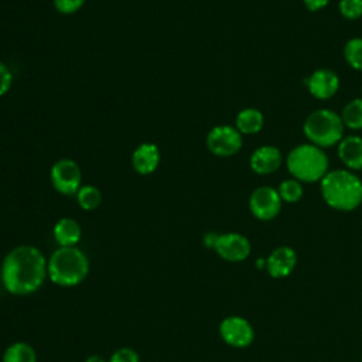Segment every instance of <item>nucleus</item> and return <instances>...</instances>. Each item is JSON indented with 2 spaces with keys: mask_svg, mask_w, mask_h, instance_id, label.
<instances>
[{
  "mask_svg": "<svg viewBox=\"0 0 362 362\" xmlns=\"http://www.w3.org/2000/svg\"><path fill=\"white\" fill-rule=\"evenodd\" d=\"M44 255L31 245H20L11 249L3 259L0 277L4 288L16 296L37 291L48 276Z\"/></svg>",
  "mask_w": 362,
  "mask_h": 362,
  "instance_id": "1",
  "label": "nucleus"
},
{
  "mask_svg": "<svg viewBox=\"0 0 362 362\" xmlns=\"http://www.w3.org/2000/svg\"><path fill=\"white\" fill-rule=\"evenodd\" d=\"M320 184L322 199L337 211H354L362 204V180L348 168L328 171Z\"/></svg>",
  "mask_w": 362,
  "mask_h": 362,
  "instance_id": "2",
  "label": "nucleus"
},
{
  "mask_svg": "<svg viewBox=\"0 0 362 362\" xmlns=\"http://www.w3.org/2000/svg\"><path fill=\"white\" fill-rule=\"evenodd\" d=\"M48 277L61 287H74L88 276L89 260L76 246H59L47 263Z\"/></svg>",
  "mask_w": 362,
  "mask_h": 362,
  "instance_id": "3",
  "label": "nucleus"
},
{
  "mask_svg": "<svg viewBox=\"0 0 362 362\" xmlns=\"http://www.w3.org/2000/svg\"><path fill=\"white\" fill-rule=\"evenodd\" d=\"M286 165L293 178L300 182H317L328 173L329 160L325 151L311 143L298 144L286 157Z\"/></svg>",
  "mask_w": 362,
  "mask_h": 362,
  "instance_id": "4",
  "label": "nucleus"
},
{
  "mask_svg": "<svg viewBox=\"0 0 362 362\" xmlns=\"http://www.w3.org/2000/svg\"><path fill=\"white\" fill-rule=\"evenodd\" d=\"M344 129L341 116L331 109L314 110L303 124V132L308 141L321 148L338 144L344 137Z\"/></svg>",
  "mask_w": 362,
  "mask_h": 362,
  "instance_id": "5",
  "label": "nucleus"
},
{
  "mask_svg": "<svg viewBox=\"0 0 362 362\" xmlns=\"http://www.w3.org/2000/svg\"><path fill=\"white\" fill-rule=\"evenodd\" d=\"M242 143L240 132L228 124L215 126L206 134V147L218 157L235 156L242 148Z\"/></svg>",
  "mask_w": 362,
  "mask_h": 362,
  "instance_id": "6",
  "label": "nucleus"
},
{
  "mask_svg": "<svg viewBox=\"0 0 362 362\" xmlns=\"http://www.w3.org/2000/svg\"><path fill=\"white\" fill-rule=\"evenodd\" d=\"M51 182L52 187L64 195L76 194L82 187V174L79 165L69 158L58 160L51 168Z\"/></svg>",
  "mask_w": 362,
  "mask_h": 362,
  "instance_id": "7",
  "label": "nucleus"
},
{
  "mask_svg": "<svg viewBox=\"0 0 362 362\" xmlns=\"http://www.w3.org/2000/svg\"><path fill=\"white\" fill-rule=\"evenodd\" d=\"M281 198L277 189L263 185L256 188L249 198V209L252 215L260 221H270L276 218L281 209Z\"/></svg>",
  "mask_w": 362,
  "mask_h": 362,
  "instance_id": "8",
  "label": "nucleus"
},
{
  "mask_svg": "<svg viewBox=\"0 0 362 362\" xmlns=\"http://www.w3.org/2000/svg\"><path fill=\"white\" fill-rule=\"evenodd\" d=\"M221 338L233 348H245L255 339V331L252 324L239 315H230L222 320L219 324Z\"/></svg>",
  "mask_w": 362,
  "mask_h": 362,
  "instance_id": "9",
  "label": "nucleus"
},
{
  "mask_svg": "<svg viewBox=\"0 0 362 362\" xmlns=\"http://www.w3.org/2000/svg\"><path fill=\"white\" fill-rule=\"evenodd\" d=\"M214 250L228 262H242L245 260L252 250L249 239L236 232L219 233Z\"/></svg>",
  "mask_w": 362,
  "mask_h": 362,
  "instance_id": "10",
  "label": "nucleus"
},
{
  "mask_svg": "<svg viewBox=\"0 0 362 362\" xmlns=\"http://www.w3.org/2000/svg\"><path fill=\"white\" fill-rule=\"evenodd\" d=\"M305 86L308 92L320 100L331 99L339 89V78L338 75L328 68L315 69L305 81Z\"/></svg>",
  "mask_w": 362,
  "mask_h": 362,
  "instance_id": "11",
  "label": "nucleus"
},
{
  "mask_svg": "<svg viewBox=\"0 0 362 362\" xmlns=\"http://www.w3.org/2000/svg\"><path fill=\"white\" fill-rule=\"evenodd\" d=\"M297 264V253L290 246L276 247L266 259V270L274 279L287 277Z\"/></svg>",
  "mask_w": 362,
  "mask_h": 362,
  "instance_id": "12",
  "label": "nucleus"
},
{
  "mask_svg": "<svg viewBox=\"0 0 362 362\" xmlns=\"http://www.w3.org/2000/svg\"><path fill=\"white\" fill-rule=\"evenodd\" d=\"M281 163H283L281 151L274 146H260L252 153L249 158L250 168L260 175L274 173L276 170L280 168Z\"/></svg>",
  "mask_w": 362,
  "mask_h": 362,
  "instance_id": "13",
  "label": "nucleus"
},
{
  "mask_svg": "<svg viewBox=\"0 0 362 362\" xmlns=\"http://www.w3.org/2000/svg\"><path fill=\"white\" fill-rule=\"evenodd\" d=\"M160 164V150L154 143L140 144L132 156V165L141 175L151 174Z\"/></svg>",
  "mask_w": 362,
  "mask_h": 362,
  "instance_id": "14",
  "label": "nucleus"
},
{
  "mask_svg": "<svg viewBox=\"0 0 362 362\" xmlns=\"http://www.w3.org/2000/svg\"><path fill=\"white\" fill-rule=\"evenodd\" d=\"M338 157L348 170H362V137L351 134L338 143Z\"/></svg>",
  "mask_w": 362,
  "mask_h": 362,
  "instance_id": "15",
  "label": "nucleus"
},
{
  "mask_svg": "<svg viewBox=\"0 0 362 362\" xmlns=\"http://www.w3.org/2000/svg\"><path fill=\"white\" fill-rule=\"evenodd\" d=\"M81 233L79 223L72 218H61L54 226V238L59 246H75Z\"/></svg>",
  "mask_w": 362,
  "mask_h": 362,
  "instance_id": "16",
  "label": "nucleus"
},
{
  "mask_svg": "<svg viewBox=\"0 0 362 362\" xmlns=\"http://www.w3.org/2000/svg\"><path fill=\"white\" fill-rule=\"evenodd\" d=\"M235 123V127L240 132V134H256L263 129L264 116L255 107H246L236 115Z\"/></svg>",
  "mask_w": 362,
  "mask_h": 362,
  "instance_id": "17",
  "label": "nucleus"
},
{
  "mask_svg": "<svg viewBox=\"0 0 362 362\" xmlns=\"http://www.w3.org/2000/svg\"><path fill=\"white\" fill-rule=\"evenodd\" d=\"M1 362H37V354L30 344L18 341L6 348Z\"/></svg>",
  "mask_w": 362,
  "mask_h": 362,
  "instance_id": "18",
  "label": "nucleus"
},
{
  "mask_svg": "<svg viewBox=\"0 0 362 362\" xmlns=\"http://www.w3.org/2000/svg\"><path fill=\"white\" fill-rule=\"evenodd\" d=\"M344 126L352 130L362 129V98L352 99L348 102L341 113Z\"/></svg>",
  "mask_w": 362,
  "mask_h": 362,
  "instance_id": "19",
  "label": "nucleus"
},
{
  "mask_svg": "<svg viewBox=\"0 0 362 362\" xmlns=\"http://www.w3.org/2000/svg\"><path fill=\"white\" fill-rule=\"evenodd\" d=\"M344 58L349 66L362 71V37H354L345 42Z\"/></svg>",
  "mask_w": 362,
  "mask_h": 362,
  "instance_id": "20",
  "label": "nucleus"
},
{
  "mask_svg": "<svg viewBox=\"0 0 362 362\" xmlns=\"http://www.w3.org/2000/svg\"><path fill=\"white\" fill-rule=\"evenodd\" d=\"M277 192H279L283 202L294 204V202L301 199V197L304 194V189H303V185L298 180L287 178V180L280 182V185L277 188Z\"/></svg>",
  "mask_w": 362,
  "mask_h": 362,
  "instance_id": "21",
  "label": "nucleus"
},
{
  "mask_svg": "<svg viewBox=\"0 0 362 362\" xmlns=\"http://www.w3.org/2000/svg\"><path fill=\"white\" fill-rule=\"evenodd\" d=\"M76 199H78V204L82 209L92 211V209H96L100 205L102 195H100V191L96 187L82 185L79 188V191L76 192Z\"/></svg>",
  "mask_w": 362,
  "mask_h": 362,
  "instance_id": "22",
  "label": "nucleus"
},
{
  "mask_svg": "<svg viewBox=\"0 0 362 362\" xmlns=\"http://www.w3.org/2000/svg\"><path fill=\"white\" fill-rule=\"evenodd\" d=\"M338 8L346 20H358L362 17V0H339Z\"/></svg>",
  "mask_w": 362,
  "mask_h": 362,
  "instance_id": "23",
  "label": "nucleus"
},
{
  "mask_svg": "<svg viewBox=\"0 0 362 362\" xmlns=\"http://www.w3.org/2000/svg\"><path fill=\"white\" fill-rule=\"evenodd\" d=\"M109 362H140V359L139 354L133 348L123 346L112 354Z\"/></svg>",
  "mask_w": 362,
  "mask_h": 362,
  "instance_id": "24",
  "label": "nucleus"
},
{
  "mask_svg": "<svg viewBox=\"0 0 362 362\" xmlns=\"http://www.w3.org/2000/svg\"><path fill=\"white\" fill-rule=\"evenodd\" d=\"M85 0H54L55 8L62 14H71L78 11L83 6Z\"/></svg>",
  "mask_w": 362,
  "mask_h": 362,
  "instance_id": "25",
  "label": "nucleus"
},
{
  "mask_svg": "<svg viewBox=\"0 0 362 362\" xmlns=\"http://www.w3.org/2000/svg\"><path fill=\"white\" fill-rule=\"evenodd\" d=\"M11 83H13V75L10 69L6 66V64L0 61V96L8 92Z\"/></svg>",
  "mask_w": 362,
  "mask_h": 362,
  "instance_id": "26",
  "label": "nucleus"
},
{
  "mask_svg": "<svg viewBox=\"0 0 362 362\" xmlns=\"http://www.w3.org/2000/svg\"><path fill=\"white\" fill-rule=\"evenodd\" d=\"M329 0H303L304 6L310 10V11H318L321 8H324L328 4Z\"/></svg>",
  "mask_w": 362,
  "mask_h": 362,
  "instance_id": "27",
  "label": "nucleus"
},
{
  "mask_svg": "<svg viewBox=\"0 0 362 362\" xmlns=\"http://www.w3.org/2000/svg\"><path fill=\"white\" fill-rule=\"evenodd\" d=\"M218 238H219V233H216V232H206L204 235V245L206 247H209V249H214L215 245H216Z\"/></svg>",
  "mask_w": 362,
  "mask_h": 362,
  "instance_id": "28",
  "label": "nucleus"
},
{
  "mask_svg": "<svg viewBox=\"0 0 362 362\" xmlns=\"http://www.w3.org/2000/svg\"><path fill=\"white\" fill-rule=\"evenodd\" d=\"M85 362H106V361L102 356H99V355H90V356L86 358Z\"/></svg>",
  "mask_w": 362,
  "mask_h": 362,
  "instance_id": "29",
  "label": "nucleus"
},
{
  "mask_svg": "<svg viewBox=\"0 0 362 362\" xmlns=\"http://www.w3.org/2000/svg\"><path fill=\"white\" fill-rule=\"evenodd\" d=\"M256 267L257 269H266V259H257L256 260Z\"/></svg>",
  "mask_w": 362,
  "mask_h": 362,
  "instance_id": "30",
  "label": "nucleus"
}]
</instances>
